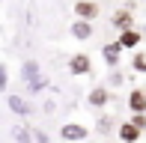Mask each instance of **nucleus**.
<instances>
[{
  "mask_svg": "<svg viewBox=\"0 0 146 143\" xmlns=\"http://www.w3.org/2000/svg\"><path fill=\"white\" fill-rule=\"evenodd\" d=\"M21 72H24V81H27L30 93H39V89L48 87V77H42V72H39V63H36V60H27Z\"/></svg>",
  "mask_w": 146,
  "mask_h": 143,
  "instance_id": "obj_1",
  "label": "nucleus"
},
{
  "mask_svg": "<svg viewBox=\"0 0 146 143\" xmlns=\"http://www.w3.org/2000/svg\"><path fill=\"white\" fill-rule=\"evenodd\" d=\"M60 137L66 143H81V140L90 137V131H87V125H81V122H66V125L60 128Z\"/></svg>",
  "mask_w": 146,
  "mask_h": 143,
  "instance_id": "obj_2",
  "label": "nucleus"
},
{
  "mask_svg": "<svg viewBox=\"0 0 146 143\" xmlns=\"http://www.w3.org/2000/svg\"><path fill=\"white\" fill-rule=\"evenodd\" d=\"M122 42H119V39H116V42H108V45H104V48H102V57H104V63H108V69H116L119 66V57H122Z\"/></svg>",
  "mask_w": 146,
  "mask_h": 143,
  "instance_id": "obj_3",
  "label": "nucleus"
},
{
  "mask_svg": "<svg viewBox=\"0 0 146 143\" xmlns=\"http://www.w3.org/2000/svg\"><path fill=\"white\" fill-rule=\"evenodd\" d=\"M75 18L96 21V18H98V3H96V0H78V3H75Z\"/></svg>",
  "mask_w": 146,
  "mask_h": 143,
  "instance_id": "obj_4",
  "label": "nucleus"
},
{
  "mask_svg": "<svg viewBox=\"0 0 146 143\" xmlns=\"http://www.w3.org/2000/svg\"><path fill=\"white\" fill-rule=\"evenodd\" d=\"M110 27H116L119 33H125V30H134V18H131L128 9H119L110 15Z\"/></svg>",
  "mask_w": 146,
  "mask_h": 143,
  "instance_id": "obj_5",
  "label": "nucleus"
},
{
  "mask_svg": "<svg viewBox=\"0 0 146 143\" xmlns=\"http://www.w3.org/2000/svg\"><path fill=\"white\" fill-rule=\"evenodd\" d=\"M140 137H143V131H140V128H137L131 119L119 122V140H122V143H137Z\"/></svg>",
  "mask_w": 146,
  "mask_h": 143,
  "instance_id": "obj_6",
  "label": "nucleus"
},
{
  "mask_svg": "<svg viewBox=\"0 0 146 143\" xmlns=\"http://www.w3.org/2000/svg\"><path fill=\"white\" fill-rule=\"evenodd\" d=\"M69 72H72V75H90V72H92V60L87 54H75L69 60Z\"/></svg>",
  "mask_w": 146,
  "mask_h": 143,
  "instance_id": "obj_7",
  "label": "nucleus"
},
{
  "mask_svg": "<svg viewBox=\"0 0 146 143\" xmlns=\"http://www.w3.org/2000/svg\"><path fill=\"white\" fill-rule=\"evenodd\" d=\"M96 33V27H92V21H84V18H75V24H72V36L78 39V42H87V39Z\"/></svg>",
  "mask_w": 146,
  "mask_h": 143,
  "instance_id": "obj_8",
  "label": "nucleus"
},
{
  "mask_svg": "<svg viewBox=\"0 0 146 143\" xmlns=\"http://www.w3.org/2000/svg\"><path fill=\"white\" fill-rule=\"evenodd\" d=\"M87 101L92 107H104L110 101V93H108V87H92L90 89V95H87Z\"/></svg>",
  "mask_w": 146,
  "mask_h": 143,
  "instance_id": "obj_9",
  "label": "nucleus"
},
{
  "mask_svg": "<svg viewBox=\"0 0 146 143\" xmlns=\"http://www.w3.org/2000/svg\"><path fill=\"white\" fill-rule=\"evenodd\" d=\"M128 107L134 110V113H146V89H131Z\"/></svg>",
  "mask_w": 146,
  "mask_h": 143,
  "instance_id": "obj_10",
  "label": "nucleus"
},
{
  "mask_svg": "<svg viewBox=\"0 0 146 143\" xmlns=\"http://www.w3.org/2000/svg\"><path fill=\"white\" fill-rule=\"evenodd\" d=\"M6 101H9V107L15 110L18 116H30V113H33V107H30V101H24L21 95H6Z\"/></svg>",
  "mask_w": 146,
  "mask_h": 143,
  "instance_id": "obj_11",
  "label": "nucleus"
},
{
  "mask_svg": "<svg viewBox=\"0 0 146 143\" xmlns=\"http://www.w3.org/2000/svg\"><path fill=\"white\" fill-rule=\"evenodd\" d=\"M119 42H122V48H137V45L143 42V33H137V30H125V33H119Z\"/></svg>",
  "mask_w": 146,
  "mask_h": 143,
  "instance_id": "obj_12",
  "label": "nucleus"
},
{
  "mask_svg": "<svg viewBox=\"0 0 146 143\" xmlns=\"http://www.w3.org/2000/svg\"><path fill=\"white\" fill-rule=\"evenodd\" d=\"M131 69L140 72V75H146V54H143V51H137V54L131 57Z\"/></svg>",
  "mask_w": 146,
  "mask_h": 143,
  "instance_id": "obj_13",
  "label": "nucleus"
},
{
  "mask_svg": "<svg viewBox=\"0 0 146 143\" xmlns=\"http://www.w3.org/2000/svg\"><path fill=\"white\" fill-rule=\"evenodd\" d=\"M12 137H15L18 143H33V131H24L21 125H15L12 128Z\"/></svg>",
  "mask_w": 146,
  "mask_h": 143,
  "instance_id": "obj_14",
  "label": "nucleus"
},
{
  "mask_svg": "<svg viewBox=\"0 0 146 143\" xmlns=\"http://www.w3.org/2000/svg\"><path fill=\"white\" fill-rule=\"evenodd\" d=\"M131 122H134L140 131H146V113H134V116H131Z\"/></svg>",
  "mask_w": 146,
  "mask_h": 143,
  "instance_id": "obj_15",
  "label": "nucleus"
},
{
  "mask_svg": "<svg viewBox=\"0 0 146 143\" xmlns=\"http://www.w3.org/2000/svg\"><path fill=\"white\" fill-rule=\"evenodd\" d=\"M33 140H36V143H51V137L45 131H39V128H33Z\"/></svg>",
  "mask_w": 146,
  "mask_h": 143,
  "instance_id": "obj_16",
  "label": "nucleus"
},
{
  "mask_svg": "<svg viewBox=\"0 0 146 143\" xmlns=\"http://www.w3.org/2000/svg\"><path fill=\"white\" fill-rule=\"evenodd\" d=\"M122 81L125 77L119 75V72H110V87H122Z\"/></svg>",
  "mask_w": 146,
  "mask_h": 143,
  "instance_id": "obj_17",
  "label": "nucleus"
},
{
  "mask_svg": "<svg viewBox=\"0 0 146 143\" xmlns=\"http://www.w3.org/2000/svg\"><path fill=\"white\" fill-rule=\"evenodd\" d=\"M98 128H102V131H108V128H110V116H102V122H98Z\"/></svg>",
  "mask_w": 146,
  "mask_h": 143,
  "instance_id": "obj_18",
  "label": "nucleus"
},
{
  "mask_svg": "<svg viewBox=\"0 0 146 143\" xmlns=\"http://www.w3.org/2000/svg\"><path fill=\"white\" fill-rule=\"evenodd\" d=\"M143 36H146V24H143Z\"/></svg>",
  "mask_w": 146,
  "mask_h": 143,
  "instance_id": "obj_19",
  "label": "nucleus"
}]
</instances>
